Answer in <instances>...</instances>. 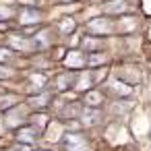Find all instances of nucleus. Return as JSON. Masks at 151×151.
<instances>
[{
    "label": "nucleus",
    "mask_w": 151,
    "mask_h": 151,
    "mask_svg": "<svg viewBox=\"0 0 151 151\" xmlns=\"http://www.w3.org/2000/svg\"><path fill=\"white\" fill-rule=\"evenodd\" d=\"M62 147L66 151H89V143L79 132H66L62 137Z\"/></svg>",
    "instance_id": "obj_1"
},
{
    "label": "nucleus",
    "mask_w": 151,
    "mask_h": 151,
    "mask_svg": "<svg viewBox=\"0 0 151 151\" xmlns=\"http://www.w3.org/2000/svg\"><path fill=\"white\" fill-rule=\"evenodd\" d=\"M42 19H44L42 11H37V9H33V6H25V9L19 13L21 25H35V23H42Z\"/></svg>",
    "instance_id": "obj_2"
},
{
    "label": "nucleus",
    "mask_w": 151,
    "mask_h": 151,
    "mask_svg": "<svg viewBox=\"0 0 151 151\" xmlns=\"http://www.w3.org/2000/svg\"><path fill=\"white\" fill-rule=\"evenodd\" d=\"M87 27H89V31H93V33H97V35H108V33H112V23L108 21V19H101V17H95V19H91L89 23H87Z\"/></svg>",
    "instance_id": "obj_3"
},
{
    "label": "nucleus",
    "mask_w": 151,
    "mask_h": 151,
    "mask_svg": "<svg viewBox=\"0 0 151 151\" xmlns=\"http://www.w3.org/2000/svg\"><path fill=\"white\" fill-rule=\"evenodd\" d=\"M85 62H87V56L83 52H79V50H70L66 54V58H64V64L68 68H83Z\"/></svg>",
    "instance_id": "obj_4"
},
{
    "label": "nucleus",
    "mask_w": 151,
    "mask_h": 151,
    "mask_svg": "<svg viewBox=\"0 0 151 151\" xmlns=\"http://www.w3.org/2000/svg\"><path fill=\"white\" fill-rule=\"evenodd\" d=\"M37 134H40V130L35 126H23V128L17 130V139L21 143H33L37 139Z\"/></svg>",
    "instance_id": "obj_5"
},
{
    "label": "nucleus",
    "mask_w": 151,
    "mask_h": 151,
    "mask_svg": "<svg viewBox=\"0 0 151 151\" xmlns=\"http://www.w3.org/2000/svg\"><path fill=\"white\" fill-rule=\"evenodd\" d=\"M75 83H77V75H75V73H70V75L64 73V75H60V77L56 79V89L62 91V89H68V87L75 85Z\"/></svg>",
    "instance_id": "obj_6"
},
{
    "label": "nucleus",
    "mask_w": 151,
    "mask_h": 151,
    "mask_svg": "<svg viewBox=\"0 0 151 151\" xmlns=\"http://www.w3.org/2000/svg\"><path fill=\"white\" fill-rule=\"evenodd\" d=\"M50 93H40V95H33L31 99H29V106L31 108H35V110H44L48 104H50Z\"/></svg>",
    "instance_id": "obj_7"
},
{
    "label": "nucleus",
    "mask_w": 151,
    "mask_h": 151,
    "mask_svg": "<svg viewBox=\"0 0 151 151\" xmlns=\"http://www.w3.org/2000/svg\"><path fill=\"white\" fill-rule=\"evenodd\" d=\"M31 44H33L35 50L48 48V46H50V35H48V31H42V33H37L35 37H31Z\"/></svg>",
    "instance_id": "obj_8"
},
{
    "label": "nucleus",
    "mask_w": 151,
    "mask_h": 151,
    "mask_svg": "<svg viewBox=\"0 0 151 151\" xmlns=\"http://www.w3.org/2000/svg\"><path fill=\"white\" fill-rule=\"evenodd\" d=\"M126 11V2L124 0H110V2L104 6V13H124Z\"/></svg>",
    "instance_id": "obj_9"
},
{
    "label": "nucleus",
    "mask_w": 151,
    "mask_h": 151,
    "mask_svg": "<svg viewBox=\"0 0 151 151\" xmlns=\"http://www.w3.org/2000/svg\"><path fill=\"white\" fill-rule=\"evenodd\" d=\"M85 106L87 108H99L101 106V93L99 91H87L85 93Z\"/></svg>",
    "instance_id": "obj_10"
},
{
    "label": "nucleus",
    "mask_w": 151,
    "mask_h": 151,
    "mask_svg": "<svg viewBox=\"0 0 151 151\" xmlns=\"http://www.w3.org/2000/svg\"><path fill=\"white\" fill-rule=\"evenodd\" d=\"M81 118H83L85 124H97L99 122V112H97V108H87V110H83Z\"/></svg>",
    "instance_id": "obj_11"
},
{
    "label": "nucleus",
    "mask_w": 151,
    "mask_h": 151,
    "mask_svg": "<svg viewBox=\"0 0 151 151\" xmlns=\"http://www.w3.org/2000/svg\"><path fill=\"white\" fill-rule=\"evenodd\" d=\"M31 83H33V89H35V93H40V91L46 87V83H48V77H46V75H42V73H37V75H33V77H31Z\"/></svg>",
    "instance_id": "obj_12"
},
{
    "label": "nucleus",
    "mask_w": 151,
    "mask_h": 151,
    "mask_svg": "<svg viewBox=\"0 0 151 151\" xmlns=\"http://www.w3.org/2000/svg\"><path fill=\"white\" fill-rule=\"evenodd\" d=\"M75 27H77L75 19H62V21H60V33H62V35L73 33V31H75Z\"/></svg>",
    "instance_id": "obj_13"
},
{
    "label": "nucleus",
    "mask_w": 151,
    "mask_h": 151,
    "mask_svg": "<svg viewBox=\"0 0 151 151\" xmlns=\"http://www.w3.org/2000/svg\"><path fill=\"white\" fill-rule=\"evenodd\" d=\"M17 95H2L0 97V110H9L13 106H17Z\"/></svg>",
    "instance_id": "obj_14"
},
{
    "label": "nucleus",
    "mask_w": 151,
    "mask_h": 151,
    "mask_svg": "<svg viewBox=\"0 0 151 151\" xmlns=\"http://www.w3.org/2000/svg\"><path fill=\"white\" fill-rule=\"evenodd\" d=\"M104 60H106V56H104L101 52H95V54L91 52V56H87V64H89V66H95V64H101Z\"/></svg>",
    "instance_id": "obj_15"
},
{
    "label": "nucleus",
    "mask_w": 151,
    "mask_h": 151,
    "mask_svg": "<svg viewBox=\"0 0 151 151\" xmlns=\"http://www.w3.org/2000/svg\"><path fill=\"white\" fill-rule=\"evenodd\" d=\"M83 46H85V52H97L95 48H99L101 44H99V42H93V40H85Z\"/></svg>",
    "instance_id": "obj_16"
},
{
    "label": "nucleus",
    "mask_w": 151,
    "mask_h": 151,
    "mask_svg": "<svg viewBox=\"0 0 151 151\" xmlns=\"http://www.w3.org/2000/svg\"><path fill=\"white\" fill-rule=\"evenodd\" d=\"M13 13H15V9L0 4V17H2V19H11V17H13Z\"/></svg>",
    "instance_id": "obj_17"
},
{
    "label": "nucleus",
    "mask_w": 151,
    "mask_h": 151,
    "mask_svg": "<svg viewBox=\"0 0 151 151\" xmlns=\"http://www.w3.org/2000/svg\"><path fill=\"white\" fill-rule=\"evenodd\" d=\"M0 60H2V62H11V60H13L11 50H6V48H0Z\"/></svg>",
    "instance_id": "obj_18"
},
{
    "label": "nucleus",
    "mask_w": 151,
    "mask_h": 151,
    "mask_svg": "<svg viewBox=\"0 0 151 151\" xmlns=\"http://www.w3.org/2000/svg\"><path fill=\"white\" fill-rule=\"evenodd\" d=\"M11 75H13V70H11V68H6L4 64H0V79H9Z\"/></svg>",
    "instance_id": "obj_19"
},
{
    "label": "nucleus",
    "mask_w": 151,
    "mask_h": 151,
    "mask_svg": "<svg viewBox=\"0 0 151 151\" xmlns=\"http://www.w3.org/2000/svg\"><path fill=\"white\" fill-rule=\"evenodd\" d=\"M11 151H29V145H27V143H23V145H19V147H13Z\"/></svg>",
    "instance_id": "obj_20"
},
{
    "label": "nucleus",
    "mask_w": 151,
    "mask_h": 151,
    "mask_svg": "<svg viewBox=\"0 0 151 151\" xmlns=\"http://www.w3.org/2000/svg\"><path fill=\"white\" fill-rule=\"evenodd\" d=\"M9 27H11V25H9V23H4V21H2V23H0V31H6Z\"/></svg>",
    "instance_id": "obj_21"
},
{
    "label": "nucleus",
    "mask_w": 151,
    "mask_h": 151,
    "mask_svg": "<svg viewBox=\"0 0 151 151\" xmlns=\"http://www.w3.org/2000/svg\"><path fill=\"white\" fill-rule=\"evenodd\" d=\"M62 2H68V0H62ZM70 2H75V0H70Z\"/></svg>",
    "instance_id": "obj_22"
},
{
    "label": "nucleus",
    "mask_w": 151,
    "mask_h": 151,
    "mask_svg": "<svg viewBox=\"0 0 151 151\" xmlns=\"http://www.w3.org/2000/svg\"><path fill=\"white\" fill-rule=\"evenodd\" d=\"M40 151H44V149H40Z\"/></svg>",
    "instance_id": "obj_23"
}]
</instances>
